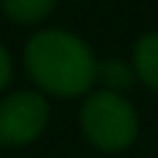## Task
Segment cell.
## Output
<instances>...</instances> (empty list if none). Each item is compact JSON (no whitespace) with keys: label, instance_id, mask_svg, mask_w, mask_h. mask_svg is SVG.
Instances as JSON below:
<instances>
[{"label":"cell","instance_id":"1","mask_svg":"<svg viewBox=\"0 0 158 158\" xmlns=\"http://www.w3.org/2000/svg\"><path fill=\"white\" fill-rule=\"evenodd\" d=\"M22 64L31 83L58 100L86 97L94 89L97 56L92 47L67 28H42L36 31L22 50Z\"/></svg>","mask_w":158,"mask_h":158},{"label":"cell","instance_id":"2","mask_svg":"<svg viewBox=\"0 0 158 158\" xmlns=\"http://www.w3.org/2000/svg\"><path fill=\"white\" fill-rule=\"evenodd\" d=\"M78 125L83 139L106 156L125 153L139 139V111L125 94L108 89H92L83 97Z\"/></svg>","mask_w":158,"mask_h":158},{"label":"cell","instance_id":"3","mask_svg":"<svg viewBox=\"0 0 158 158\" xmlns=\"http://www.w3.org/2000/svg\"><path fill=\"white\" fill-rule=\"evenodd\" d=\"M50 125V100L39 89H17L0 100V147H28Z\"/></svg>","mask_w":158,"mask_h":158},{"label":"cell","instance_id":"4","mask_svg":"<svg viewBox=\"0 0 158 158\" xmlns=\"http://www.w3.org/2000/svg\"><path fill=\"white\" fill-rule=\"evenodd\" d=\"M131 64H133L136 81L150 92H158V31H147L133 42Z\"/></svg>","mask_w":158,"mask_h":158},{"label":"cell","instance_id":"5","mask_svg":"<svg viewBox=\"0 0 158 158\" xmlns=\"http://www.w3.org/2000/svg\"><path fill=\"white\" fill-rule=\"evenodd\" d=\"M56 6L58 0H0V11L6 14V19L22 28L42 25L56 11Z\"/></svg>","mask_w":158,"mask_h":158},{"label":"cell","instance_id":"6","mask_svg":"<svg viewBox=\"0 0 158 158\" xmlns=\"http://www.w3.org/2000/svg\"><path fill=\"white\" fill-rule=\"evenodd\" d=\"M133 83H136V72H133L131 58H119V56H114V58H97V78H94V86L125 94Z\"/></svg>","mask_w":158,"mask_h":158},{"label":"cell","instance_id":"7","mask_svg":"<svg viewBox=\"0 0 158 158\" xmlns=\"http://www.w3.org/2000/svg\"><path fill=\"white\" fill-rule=\"evenodd\" d=\"M11 78H14V61H11V53L0 42V92L11 83Z\"/></svg>","mask_w":158,"mask_h":158}]
</instances>
